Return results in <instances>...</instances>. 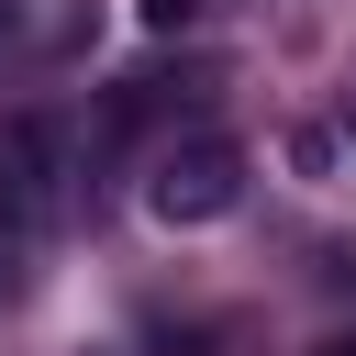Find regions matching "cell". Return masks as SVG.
Returning a JSON list of instances; mask_svg holds the SVG:
<instances>
[{
	"mask_svg": "<svg viewBox=\"0 0 356 356\" xmlns=\"http://www.w3.org/2000/svg\"><path fill=\"white\" fill-rule=\"evenodd\" d=\"M234 200H245V145H234V134H189V145H167L156 178H145V211H156V222H222Z\"/></svg>",
	"mask_w": 356,
	"mask_h": 356,
	"instance_id": "1",
	"label": "cell"
},
{
	"mask_svg": "<svg viewBox=\"0 0 356 356\" xmlns=\"http://www.w3.org/2000/svg\"><path fill=\"white\" fill-rule=\"evenodd\" d=\"M134 22H145V33H189V22H200V0H134Z\"/></svg>",
	"mask_w": 356,
	"mask_h": 356,
	"instance_id": "2",
	"label": "cell"
},
{
	"mask_svg": "<svg viewBox=\"0 0 356 356\" xmlns=\"http://www.w3.org/2000/svg\"><path fill=\"white\" fill-rule=\"evenodd\" d=\"M0 289H11V234H0Z\"/></svg>",
	"mask_w": 356,
	"mask_h": 356,
	"instance_id": "3",
	"label": "cell"
}]
</instances>
